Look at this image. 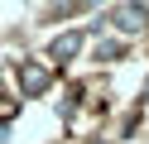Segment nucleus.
<instances>
[{
	"label": "nucleus",
	"instance_id": "nucleus-1",
	"mask_svg": "<svg viewBox=\"0 0 149 144\" xmlns=\"http://www.w3.org/2000/svg\"><path fill=\"white\" fill-rule=\"evenodd\" d=\"M144 15H149L144 5H120V10H116V29H125V34H139V29H144Z\"/></svg>",
	"mask_w": 149,
	"mask_h": 144
},
{
	"label": "nucleus",
	"instance_id": "nucleus-2",
	"mask_svg": "<svg viewBox=\"0 0 149 144\" xmlns=\"http://www.w3.org/2000/svg\"><path fill=\"white\" fill-rule=\"evenodd\" d=\"M43 82H48V72H39V67H29V72H24V86H34V91H39Z\"/></svg>",
	"mask_w": 149,
	"mask_h": 144
}]
</instances>
